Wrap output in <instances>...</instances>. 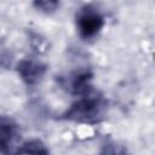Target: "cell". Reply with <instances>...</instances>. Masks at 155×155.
<instances>
[{"label":"cell","instance_id":"6da1fadb","mask_svg":"<svg viewBox=\"0 0 155 155\" xmlns=\"http://www.w3.org/2000/svg\"><path fill=\"white\" fill-rule=\"evenodd\" d=\"M104 105L105 103L101 96L88 92L87 94L81 96L75 103H73L62 114V119L75 122L93 124L99 121L102 117Z\"/></svg>","mask_w":155,"mask_h":155},{"label":"cell","instance_id":"7a4b0ae2","mask_svg":"<svg viewBox=\"0 0 155 155\" xmlns=\"http://www.w3.org/2000/svg\"><path fill=\"white\" fill-rule=\"evenodd\" d=\"M104 25L102 13L91 5L82 6L76 13V28L82 39L90 40L97 36Z\"/></svg>","mask_w":155,"mask_h":155},{"label":"cell","instance_id":"3957f363","mask_svg":"<svg viewBox=\"0 0 155 155\" xmlns=\"http://www.w3.org/2000/svg\"><path fill=\"white\" fill-rule=\"evenodd\" d=\"M91 79H92V74L90 71L79 70L67 76L59 78V84L69 93L76 96H84L91 92Z\"/></svg>","mask_w":155,"mask_h":155},{"label":"cell","instance_id":"277c9868","mask_svg":"<svg viewBox=\"0 0 155 155\" xmlns=\"http://www.w3.org/2000/svg\"><path fill=\"white\" fill-rule=\"evenodd\" d=\"M17 73L28 86L36 85L46 74V65L34 58H24L17 64Z\"/></svg>","mask_w":155,"mask_h":155},{"label":"cell","instance_id":"5b68a950","mask_svg":"<svg viewBox=\"0 0 155 155\" xmlns=\"http://www.w3.org/2000/svg\"><path fill=\"white\" fill-rule=\"evenodd\" d=\"M18 137V126L11 120L5 116L1 117L0 124V144H1V151L7 153L10 148L13 145Z\"/></svg>","mask_w":155,"mask_h":155},{"label":"cell","instance_id":"8992f818","mask_svg":"<svg viewBox=\"0 0 155 155\" xmlns=\"http://www.w3.org/2000/svg\"><path fill=\"white\" fill-rule=\"evenodd\" d=\"M19 153H35V154H47L48 153V149L46 148V145L39 140V139H30V140H27L24 142L19 148L18 150Z\"/></svg>","mask_w":155,"mask_h":155},{"label":"cell","instance_id":"52a82bcc","mask_svg":"<svg viewBox=\"0 0 155 155\" xmlns=\"http://www.w3.org/2000/svg\"><path fill=\"white\" fill-rule=\"evenodd\" d=\"M33 6L46 15L53 13L59 7V0H33Z\"/></svg>","mask_w":155,"mask_h":155}]
</instances>
